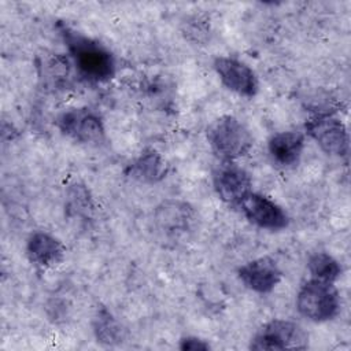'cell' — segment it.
<instances>
[{
  "instance_id": "1",
  "label": "cell",
  "mask_w": 351,
  "mask_h": 351,
  "mask_svg": "<svg viewBox=\"0 0 351 351\" xmlns=\"http://www.w3.org/2000/svg\"><path fill=\"white\" fill-rule=\"evenodd\" d=\"M77 73L86 81L104 82L115 73L112 52L97 40L64 27L62 32Z\"/></svg>"
},
{
  "instance_id": "2",
  "label": "cell",
  "mask_w": 351,
  "mask_h": 351,
  "mask_svg": "<svg viewBox=\"0 0 351 351\" xmlns=\"http://www.w3.org/2000/svg\"><path fill=\"white\" fill-rule=\"evenodd\" d=\"M207 140L213 151L223 160H234L250 152L254 138L248 128L233 115L215 119L207 129Z\"/></svg>"
},
{
  "instance_id": "3",
  "label": "cell",
  "mask_w": 351,
  "mask_h": 351,
  "mask_svg": "<svg viewBox=\"0 0 351 351\" xmlns=\"http://www.w3.org/2000/svg\"><path fill=\"white\" fill-rule=\"evenodd\" d=\"M296 308L313 322H325L339 314L340 296L333 282L310 278L298 291Z\"/></svg>"
},
{
  "instance_id": "4",
  "label": "cell",
  "mask_w": 351,
  "mask_h": 351,
  "mask_svg": "<svg viewBox=\"0 0 351 351\" xmlns=\"http://www.w3.org/2000/svg\"><path fill=\"white\" fill-rule=\"evenodd\" d=\"M308 335L296 322L289 319H271L258 329L250 343L251 350H304Z\"/></svg>"
},
{
  "instance_id": "5",
  "label": "cell",
  "mask_w": 351,
  "mask_h": 351,
  "mask_svg": "<svg viewBox=\"0 0 351 351\" xmlns=\"http://www.w3.org/2000/svg\"><path fill=\"white\" fill-rule=\"evenodd\" d=\"M306 133L326 155L337 158L348 155L347 128L339 118L330 114H317L306 122Z\"/></svg>"
},
{
  "instance_id": "6",
  "label": "cell",
  "mask_w": 351,
  "mask_h": 351,
  "mask_svg": "<svg viewBox=\"0 0 351 351\" xmlns=\"http://www.w3.org/2000/svg\"><path fill=\"white\" fill-rule=\"evenodd\" d=\"M213 185L218 197L230 206H240L243 199L252 192L250 174L233 160H223L215 167Z\"/></svg>"
},
{
  "instance_id": "7",
  "label": "cell",
  "mask_w": 351,
  "mask_h": 351,
  "mask_svg": "<svg viewBox=\"0 0 351 351\" xmlns=\"http://www.w3.org/2000/svg\"><path fill=\"white\" fill-rule=\"evenodd\" d=\"M239 207L244 217L261 229L281 230L287 228L289 221L284 208L262 193L250 192Z\"/></svg>"
},
{
  "instance_id": "8",
  "label": "cell",
  "mask_w": 351,
  "mask_h": 351,
  "mask_svg": "<svg viewBox=\"0 0 351 351\" xmlns=\"http://www.w3.org/2000/svg\"><path fill=\"white\" fill-rule=\"evenodd\" d=\"M59 129L80 143H100L104 140L101 118L89 108H71L58 118Z\"/></svg>"
},
{
  "instance_id": "9",
  "label": "cell",
  "mask_w": 351,
  "mask_h": 351,
  "mask_svg": "<svg viewBox=\"0 0 351 351\" xmlns=\"http://www.w3.org/2000/svg\"><path fill=\"white\" fill-rule=\"evenodd\" d=\"M213 67L221 82L232 92L244 97H254L258 92V78L254 70L233 56H217Z\"/></svg>"
},
{
  "instance_id": "10",
  "label": "cell",
  "mask_w": 351,
  "mask_h": 351,
  "mask_svg": "<svg viewBox=\"0 0 351 351\" xmlns=\"http://www.w3.org/2000/svg\"><path fill=\"white\" fill-rule=\"evenodd\" d=\"M240 281L251 291L258 293L271 292L281 281L282 271L277 262L270 256H261L248 261L237 270Z\"/></svg>"
},
{
  "instance_id": "11",
  "label": "cell",
  "mask_w": 351,
  "mask_h": 351,
  "mask_svg": "<svg viewBox=\"0 0 351 351\" xmlns=\"http://www.w3.org/2000/svg\"><path fill=\"white\" fill-rule=\"evenodd\" d=\"M195 219L192 208L182 202H163L155 211V225L166 237L177 239L186 233Z\"/></svg>"
},
{
  "instance_id": "12",
  "label": "cell",
  "mask_w": 351,
  "mask_h": 351,
  "mask_svg": "<svg viewBox=\"0 0 351 351\" xmlns=\"http://www.w3.org/2000/svg\"><path fill=\"white\" fill-rule=\"evenodd\" d=\"M26 254L32 263L40 267H51L63 259L64 247L55 236L38 230L29 236L26 241Z\"/></svg>"
},
{
  "instance_id": "13",
  "label": "cell",
  "mask_w": 351,
  "mask_h": 351,
  "mask_svg": "<svg viewBox=\"0 0 351 351\" xmlns=\"http://www.w3.org/2000/svg\"><path fill=\"white\" fill-rule=\"evenodd\" d=\"M304 148V137L299 132H278L267 141V151L271 160L281 167L296 165Z\"/></svg>"
},
{
  "instance_id": "14",
  "label": "cell",
  "mask_w": 351,
  "mask_h": 351,
  "mask_svg": "<svg viewBox=\"0 0 351 351\" xmlns=\"http://www.w3.org/2000/svg\"><path fill=\"white\" fill-rule=\"evenodd\" d=\"M167 170L169 166L160 154L155 149H145L128 166L126 174L137 181L155 184L166 177Z\"/></svg>"
},
{
  "instance_id": "15",
  "label": "cell",
  "mask_w": 351,
  "mask_h": 351,
  "mask_svg": "<svg viewBox=\"0 0 351 351\" xmlns=\"http://www.w3.org/2000/svg\"><path fill=\"white\" fill-rule=\"evenodd\" d=\"M93 332L97 341L107 346H114L123 339V329L121 324L104 307L97 310L93 321Z\"/></svg>"
},
{
  "instance_id": "16",
  "label": "cell",
  "mask_w": 351,
  "mask_h": 351,
  "mask_svg": "<svg viewBox=\"0 0 351 351\" xmlns=\"http://www.w3.org/2000/svg\"><path fill=\"white\" fill-rule=\"evenodd\" d=\"M307 270L311 278L335 282L341 274L340 263L328 252H315L307 261Z\"/></svg>"
},
{
  "instance_id": "17",
  "label": "cell",
  "mask_w": 351,
  "mask_h": 351,
  "mask_svg": "<svg viewBox=\"0 0 351 351\" xmlns=\"http://www.w3.org/2000/svg\"><path fill=\"white\" fill-rule=\"evenodd\" d=\"M180 350L182 351H206L210 350V344L196 336H186L180 340Z\"/></svg>"
}]
</instances>
